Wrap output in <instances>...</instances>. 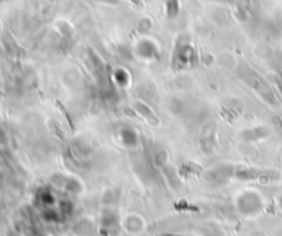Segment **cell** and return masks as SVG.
Masks as SVG:
<instances>
[{
  "label": "cell",
  "instance_id": "1",
  "mask_svg": "<svg viewBox=\"0 0 282 236\" xmlns=\"http://www.w3.org/2000/svg\"><path fill=\"white\" fill-rule=\"evenodd\" d=\"M243 77L245 79V81L251 85V88H253V89L262 96V99H264V101H266L267 103H270V104H275V103H277L273 89L270 88V85L267 84L264 80L259 76L256 71L251 70V69H246V74H243Z\"/></svg>",
  "mask_w": 282,
  "mask_h": 236
},
{
  "label": "cell",
  "instance_id": "2",
  "mask_svg": "<svg viewBox=\"0 0 282 236\" xmlns=\"http://www.w3.org/2000/svg\"><path fill=\"white\" fill-rule=\"evenodd\" d=\"M175 58H176V65L178 67H188L196 62V51L188 43H179L176 46L175 51Z\"/></svg>",
  "mask_w": 282,
  "mask_h": 236
},
{
  "label": "cell",
  "instance_id": "3",
  "mask_svg": "<svg viewBox=\"0 0 282 236\" xmlns=\"http://www.w3.org/2000/svg\"><path fill=\"white\" fill-rule=\"evenodd\" d=\"M120 136H121L123 142L127 143V144H135L138 135H136V132L133 131L132 128L126 126V128H123V129L120 131Z\"/></svg>",
  "mask_w": 282,
  "mask_h": 236
},
{
  "label": "cell",
  "instance_id": "4",
  "mask_svg": "<svg viewBox=\"0 0 282 236\" xmlns=\"http://www.w3.org/2000/svg\"><path fill=\"white\" fill-rule=\"evenodd\" d=\"M277 84H278V88H280V91L282 92V77H278V80H277Z\"/></svg>",
  "mask_w": 282,
  "mask_h": 236
}]
</instances>
